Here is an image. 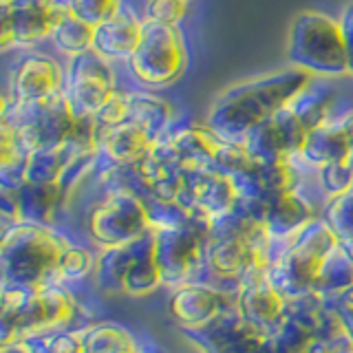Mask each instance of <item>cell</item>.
<instances>
[{
    "label": "cell",
    "mask_w": 353,
    "mask_h": 353,
    "mask_svg": "<svg viewBox=\"0 0 353 353\" xmlns=\"http://www.w3.org/2000/svg\"><path fill=\"white\" fill-rule=\"evenodd\" d=\"M312 80L314 75L285 66L236 82L214 97L203 124L221 141L243 143L254 128L283 110Z\"/></svg>",
    "instance_id": "6da1fadb"
},
{
    "label": "cell",
    "mask_w": 353,
    "mask_h": 353,
    "mask_svg": "<svg viewBox=\"0 0 353 353\" xmlns=\"http://www.w3.org/2000/svg\"><path fill=\"white\" fill-rule=\"evenodd\" d=\"M88 325L77 296L66 285L27 287L5 283L0 294V345L51 329H82Z\"/></svg>",
    "instance_id": "7a4b0ae2"
},
{
    "label": "cell",
    "mask_w": 353,
    "mask_h": 353,
    "mask_svg": "<svg viewBox=\"0 0 353 353\" xmlns=\"http://www.w3.org/2000/svg\"><path fill=\"white\" fill-rule=\"evenodd\" d=\"M71 241L55 228L16 223L3 228L0 241V276L3 283L42 287L55 283V270Z\"/></svg>",
    "instance_id": "3957f363"
},
{
    "label": "cell",
    "mask_w": 353,
    "mask_h": 353,
    "mask_svg": "<svg viewBox=\"0 0 353 353\" xmlns=\"http://www.w3.org/2000/svg\"><path fill=\"white\" fill-rule=\"evenodd\" d=\"M287 66L320 80L349 75L347 44L338 18L323 11H301L290 25L285 44Z\"/></svg>",
    "instance_id": "277c9868"
},
{
    "label": "cell",
    "mask_w": 353,
    "mask_h": 353,
    "mask_svg": "<svg viewBox=\"0 0 353 353\" xmlns=\"http://www.w3.org/2000/svg\"><path fill=\"white\" fill-rule=\"evenodd\" d=\"M128 82L146 91L176 84L190 66V49L181 27L143 20V33L132 58L124 64Z\"/></svg>",
    "instance_id": "5b68a950"
},
{
    "label": "cell",
    "mask_w": 353,
    "mask_h": 353,
    "mask_svg": "<svg viewBox=\"0 0 353 353\" xmlns=\"http://www.w3.org/2000/svg\"><path fill=\"white\" fill-rule=\"evenodd\" d=\"M208 236L210 219L196 212L190 223L179 230H154V261L161 270L165 290L203 281Z\"/></svg>",
    "instance_id": "8992f818"
},
{
    "label": "cell",
    "mask_w": 353,
    "mask_h": 353,
    "mask_svg": "<svg viewBox=\"0 0 353 353\" xmlns=\"http://www.w3.org/2000/svg\"><path fill=\"white\" fill-rule=\"evenodd\" d=\"M75 113L62 93L33 104H7L0 108V121L9 124L25 152L42 146H58L69 139Z\"/></svg>",
    "instance_id": "52a82bcc"
},
{
    "label": "cell",
    "mask_w": 353,
    "mask_h": 353,
    "mask_svg": "<svg viewBox=\"0 0 353 353\" xmlns=\"http://www.w3.org/2000/svg\"><path fill=\"white\" fill-rule=\"evenodd\" d=\"M119 86L115 64L93 49L75 55L64 64L62 95L73 108L75 117H95Z\"/></svg>",
    "instance_id": "ba28073f"
},
{
    "label": "cell",
    "mask_w": 353,
    "mask_h": 353,
    "mask_svg": "<svg viewBox=\"0 0 353 353\" xmlns=\"http://www.w3.org/2000/svg\"><path fill=\"white\" fill-rule=\"evenodd\" d=\"M16 60H5L3 102L33 104L62 93L64 64L38 49L16 51Z\"/></svg>",
    "instance_id": "9c48e42d"
},
{
    "label": "cell",
    "mask_w": 353,
    "mask_h": 353,
    "mask_svg": "<svg viewBox=\"0 0 353 353\" xmlns=\"http://www.w3.org/2000/svg\"><path fill=\"white\" fill-rule=\"evenodd\" d=\"M62 0H0V47L5 53L49 42Z\"/></svg>",
    "instance_id": "30bf717a"
},
{
    "label": "cell",
    "mask_w": 353,
    "mask_h": 353,
    "mask_svg": "<svg viewBox=\"0 0 353 353\" xmlns=\"http://www.w3.org/2000/svg\"><path fill=\"white\" fill-rule=\"evenodd\" d=\"M309 130L287 104L274 117L254 128L243 146L259 161H287L303 150Z\"/></svg>",
    "instance_id": "8fae6325"
},
{
    "label": "cell",
    "mask_w": 353,
    "mask_h": 353,
    "mask_svg": "<svg viewBox=\"0 0 353 353\" xmlns=\"http://www.w3.org/2000/svg\"><path fill=\"white\" fill-rule=\"evenodd\" d=\"M239 194L230 176L205 168H188L181 181V190L176 194V203L205 219L214 221L223 216L236 205Z\"/></svg>",
    "instance_id": "7c38bea8"
},
{
    "label": "cell",
    "mask_w": 353,
    "mask_h": 353,
    "mask_svg": "<svg viewBox=\"0 0 353 353\" xmlns=\"http://www.w3.org/2000/svg\"><path fill=\"white\" fill-rule=\"evenodd\" d=\"M221 139L201 124H176L150 148L152 157L179 163L183 168H205L212 163Z\"/></svg>",
    "instance_id": "4fadbf2b"
},
{
    "label": "cell",
    "mask_w": 353,
    "mask_h": 353,
    "mask_svg": "<svg viewBox=\"0 0 353 353\" xmlns=\"http://www.w3.org/2000/svg\"><path fill=\"white\" fill-rule=\"evenodd\" d=\"M168 314L181 329H199L236 305V296L208 283H188L168 290Z\"/></svg>",
    "instance_id": "5bb4252c"
},
{
    "label": "cell",
    "mask_w": 353,
    "mask_h": 353,
    "mask_svg": "<svg viewBox=\"0 0 353 353\" xmlns=\"http://www.w3.org/2000/svg\"><path fill=\"white\" fill-rule=\"evenodd\" d=\"M263 203H265L263 225L268 230V234L274 239H287V241H292L307 223H312L323 212V203L316 201L307 192V183L301 190L263 199Z\"/></svg>",
    "instance_id": "9a60e30c"
},
{
    "label": "cell",
    "mask_w": 353,
    "mask_h": 353,
    "mask_svg": "<svg viewBox=\"0 0 353 353\" xmlns=\"http://www.w3.org/2000/svg\"><path fill=\"white\" fill-rule=\"evenodd\" d=\"M154 254V230L148 232L126 245L102 248L97 250V261L93 270V287L102 296H124V283L130 265L139 256Z\"/></svg>",
    "instance_id": "2e32d148"
},
{
    "label": "cell",
    "mask_w": 353,
    "mask_h": 353,
    "mask_svg": "<svg viewBox=\"0 0 353 353\" xmlns=\"http://www.w3.org/2000/svg\"><path fill=\"white\" fill-rule=\"evenodd\" d=\"M18 223L60 230L71 212V201L60 183H25L16 190Z\"/></svg>",
    "instance_id": "e0dca14e"
},
{
    "label": "cell",
    "mask_w": 353,
    "mask_h": 353,
    "mask_svg": "<svg viewBox=\"0 0 353 353\" xmlns=\"http://www.w3.org/2000/svg\"><path fill=\"white\" fill-rule=\"evenodd\" d=\"M152 146L154 139L141 126L128 119L119 126L99 130L93 174L104 172L113 165H135L146 157Z\"/></svg>",
    "instance_id": "ac0fdd59"
},
{
    "label": "cell",
    "mask_w": 353,
    "mask_h": 353,
    "mask_svg": "<svg viewBox=\"0 0 353 353\" xmlns=\"http://www.w3.org/2000/svg\"><path fill=\"white\" fill-rule=\"evenodd\" d=\"M320 309H323V301L316 294L290 303L281 325L270 336L274 353H305L318 338Z\"/></svg>",
    "instance_id": "d6986e66"
},
{
    "label": "cell",
    "mask_w": 353,
    "mask_h": 353,
    "mask_svg": "<svg viewBox=\"0 0 353 353\" xmlns=\"http://www.w3.org/2000/svg\"><path fill=\"white\" fill-rule=\"evenodd\" d=\"M141 33H143L141 11L126 5L117 16L106 20L104 25L95 27L93 51L113 64L115 62L126 64L137 49Z\"/></svg>",
    "instance_id": "ffe728a7"
},
{
    "label": "cell",
    "mask_w": 353,
    "mask_h": 353,
    "mask_svg": "<svg viewBox=\"0 0 353 353\" xmlns=\"http://www.w3.org/2000/svg\"><path fill=\"white\" fill-rule=\"evenodd\" d=\"M287 307H290V301L268 281V276L252 285L241 287L236 296V309L243 320L265 331L268 336H272L276 327L281 325L283 316L287 314Z\"/></svg>",
    "instance_id": "44dd1931"
},
{
    "label": "cell",
    "mask_w": 353,
    "mask_h": 353,
    "mask_svg": "<svg viewBox=\"0 0 353 353\" xmlns=\"http://www.w3.org/2000/svg\"><path fill=\"white\" fill-rule=\"evenodd\" d=\"M349 157H351L349 139L345 135V130H342L338 117H334L327 124L309 132L303 150L294 159L303 170H307L309 174H316V170H320L323 165L345 161Z\"/></svg>",
    "instance_id": "7402d4cb"
},
{
    "label": "cell",
    "mask_w": 353,
    "mask_h": 353,
    "mask_svg": "<svg viewBox=\"0 0 353 353\" xmlns=\"http://www.w3.org/2000/svg\"><path fill=\"white\" fill-rule=\"evenodd\" d=\"M128 121L141 126L148 135L159 141L176 124L174 106L157 91L130 86L128 88Z\"/></svg>",
    "instance_id": "603a6c76"
},
{
    "label": "cell",
    "mask_w": 353,
    "mask_h": 353,
    "mask_svg": "<svg viewBox=\"0 0 353 353\" xmlns=\"http://www.w3.org/2000/svg\"><path fill=\"white\" fill-rule=\"evenodd\" d=\"M336 93L325 80L314 77L301 93H298L292 102L290 108L294 110V115L305 124V128L312 132L314 128L327 124L329 119H334L336 113Z\"/></svg>",
    "instance_id": "cb8c5ba5"
},
{
    "label": "cell",
    "mask_w": 353,
    "mask_h": 353,
    "mask_svg": "<svg viewBox=\"0 0 353 353\" xmlns=\"http://www.w3.org/2000/svg\"><path fill=\"white\" fill-rule=\"evenodd\" d=\"M93 40H95V27L84 22L82 18H77L73 11L62 3L58 9V18H55L51 38H49L53 51L62 55V58L71 60L75 55L91 51Z\"/></svg>",
    "instance_id": "d4e9b609"
},
{
    "label": "cell",
    "mask_w": 353,
    "mask_h": 353,
    "mask_svg": "<svg viewBox=\"0 0 353 353\" xmlns=\"http://www.w3.org/2000/svg\"><path fill=\"white\" fill-rule=\"evenodd\" d=\"M84 353H139L141 340L119 323L95 320L80 329Z\"/></svg>",
    "instance_id": "484cf974"
},
{
    "label": "cell",
    "mask_w": 353,
    "mask_h": 353,
    "mask_svg": "<svg viewBox=\"0 0 353 353\" xmlns=\"http://www.w3.org/2000/svg\"><path fill=\"white\" fill-rule=\"evenodd\" d=\"M80 154H75L69 143L58 146H42L27 152L25 179L27 183H60L66 168Z\"/></svg>",
    "instance_id": "4316f807"
},
{
    "label": "cell",
    "mask_w": 353,
    "mask_h": 353,
    "mask_svg": "<svg viewBox=\"0 0 353 353\" xmlns=\"http://www.w3.org/2000/svg\"><path fill=\"white\" fill-rule=\"evenodd\" d=\"M95 261L97 248L88 245V243H69L60 254L58 270H55V283L66 285L69 290L91 285Z\"/></svg>",
    "instance_id": "83f0119b"
},
{
    "label": "cell",
    "mask_w": 353,
    "mask_h": 353,
    "mask_svg": "<svg viewBox=\"0 0 353 353\" xmlns=\"http://www.w3.org/2000/svg\"><path fill=\"white\" fill-rule=\"evenodd\" d=\"M349 287H353V263L340 252V248H336L320 263L314 294L320 298H334L345 294Z\"/></svg>",
    "instance_id": "f1b7e54d"
},
{
    "label": "cell",
    "mask_w": 353,
    "mask_h": 353,
    "mask_svg": "<svg viewBox=\"0 0 353 353\" xmlns=\"http://www.w3.org/2000/svg\"><path fill=\"white\" fill-rule=\"evenodd\" d=\"M161 287H163V276L157 261H154V254L135 259V263L130 265V270L126 274L124 294L132 298H141V296L157 294Z\"/></svg>",
    "instance_id": "f546056e"
},
{
    "label": "cell",
    "mask_w": 353,
    "mask_h": 353,
    "mask_svg": "<svg viewBox=\"0 0 353 353\" xmlns=\"http://www.w3.org/2000/svg\"><path fill=\"white\" fill-rule=\"evenodd\" d=\"M16 342H22L29 353H80L82 351L80 329H51Z\"/></svg>",
    "instance_id": "4dcf8cb0"
},
{
    "label": "cell",
    "mask_w": 353,
    "mask_h": 353,
    "mask_svg": "<svg viewBox=\"0 0 353 353\" xmlns=\"http://www.w3.org/2000/svg\"><path fill=\"white\" fill-rule=\"evenodd\" d=\"M314 185L316 192L327 201V199H334L342 192H347L353 188V163L351 159L345 161H336L323 165L320 170L314 174Z\"/></svg>",
    "instance_id": "1f68e13d"
},
{
    "label": "cell",
    "mask_w": 353,
    "mask_h": 353,
    "mask_svg": "<svg viewBox=\"0 0 353 353\" xmlns=\"http://www.w3.org/2000/svg\"><path fill=\"white\" fill-rule=\"evenodd\" d=\"M143 205H146L150 228L157 232L159 230H179L190 223V219L194 216V212L185 210L176 201H161V199H154V196L143 199Z\"/></svg>",
    "instance_id": "d6a6232c"
},
{
    "label": "cell",
    "mask_w": 353,
    "mask_h": 353,
    "mask_svg": "<svg viewBox=\"0 0 353 353\" xmlns=\"http://www.w3.org/2000/svg\"><path fill=\"white\" fill-rule=\"evenodd\" d=\"M320 216L334 230L338 241L353 239V188L334 199H327Z\"/></svg>",
    "instance_id": "836d02e7"
},
{
    "label": "cell",
    "mask_w": 353,
    "mask_h": 353,
    "mask_svg": "<svg viewBox=\"0 0 353 353\" xmlns=\"http://www.w3.org/2000/svg\"><path fill=\"white\" fill-rule=\"evenodd\" d=\"M77 18L93 27L104 25L106 20L117 16L126 7V0H62Z\"/></svg>",
    "instance_id": "e575fe53"
},
{
    "label": "cell",
    "mask_w": 353,
    "mask_h": 353,
    "mask_svg": "<svg viewBox=\"0 0 353 353\" xmlns=\"http://www.w3.org/2000/svg\"><path fill=\"white\" fill-rule=\"evenodd\" d=\"M185 0H143L141 18L146 22H157V25L179 27L188 14Z\"/></svg>",
    "instance_id": "d590c367"
},
{
    "label": "cell",
    "mask_w": 353,
    "mask_h": 353,
    "mask_svg": "<svg viewBox=\"0 0 353 353\" xmlns=\"http://www.w3.org/2000/svg\"><path fill=\"white\" fill-rule=\"evenodd\" d=\"M126 119H128V88L119 86L117 91L108 97V102L95 113V121L99 130H106V128L124 124Z\"/></svg>",
    "instance_id": "8d00e7d4"
},
{
    "label": "cell",
    "mask_w": 353,
    "mask_h": 353,
    "mask_svg": "<svg viewBox=\"0 0 353 353\" xmlns=\"http://www.w3.org/2000/svg\"><path fill=\"white\" fill-rule=\"evenodd\" d=\"M338 22L342 27V36H345L347 44V60H349V75H353V0H349L347 5H342Z\"/></svg>",
    "instance_id": "74e56055"
},
{
    "label": "cell",
    "mask_w": 353,
    "mask_h": 353,
    "mask_svg": "<svg viewBox=\"0 0 353 353\" xmlns=\"http://www.w3.org/2000/svg\"><path fill=\"white\" fill-rule=\"evenodd\" d=\"M336 117H338L340 126H342V130H345V135L349 139V146H351V157L349 159H353V108L342 110V113H338Z\"/></svg>",
    "instance_id": "f35d334b"
},
{
    "label": "cell",
    "mask_w": 353,
    "mask_h": 353,
    "mask_svg": "<svg viewBox=\"0 0 353 353\" xmlns=\"http://www.w3.org/2000/svg\"><path fill=\"white\" fill-rule=\"evenodd\" d=\"M334 342V349H331V353H353V340L349 334L345 336H340L336 340H331Z\"/></svg>",
    "instance_id": "ab89813d"
},
{
    "label": "cell",
    "mask_w": 353,
    "mask_h": 353,
    "mask_svg": "<svg viewBox=\"0 0 353 353\" xmlns=\"http://www.w3.org/2000/svg\"><path fill=\"white\" fill-rule=\"evenodd\" d=\"M0 353H29L22 342H9V345L0 347Z\"/></svg>",
    "instance_id": "60d3db41"
},
{
    "label": "cell",
    "mask_w": 353,
    "mask_h": 353,
    "mask_svg": "<svg viewBox=\"0 0 353 353\" xmlns=\"http://www.w3.org/2000/svg\"><path fill=\"white\" fill-rule=\"evenodd\" d=\"M338 248L353 263V239H349V241H338Z\"/></svg>",
    "instance_id": "b9f144b4"
},
{
    "label": "cell",
    "mask_w": 353,
    "mask_h": 353,
    "mask_svg": "<svg viewBox=\"0 0 353 353\" xmlns=\"http://www.w3.org/2000/svg\"><path fill=\"white\" fill-rule=\"evenodd\" d=\"M185 3H192V0H185Z\"/></svg>",
    "instance_id": "7bdbcfd3"
},
{
    "label": "cell",
    "mask_w": 353,
    "mask_h": 353,
    "mask_svg": "<svg viewBox=\"0 0 353 353\" xmlns=\"http://www.w3.org/2000/svg\"><path fill=\"white\" fill-rule=\"evenodd\" d=\"M80 353H84V351H80Z\"/></svg>",
    "instance_id": "ee69618b"
},
{
    "label": "cell",
    "mask_w": 353,
    "mask_h": 353,
    "mask_svg": "<svg viewBox=\"0 0 353 353\" xmlns=\"http://www.w3.org/2000/svg\"><path fill=\"white\" fill-rule=\"evenodd\" d=\"M351 163H353V159H351Z\"/></svg>",
    "instance_id": "f6af8a7d"
}]
</instances>
